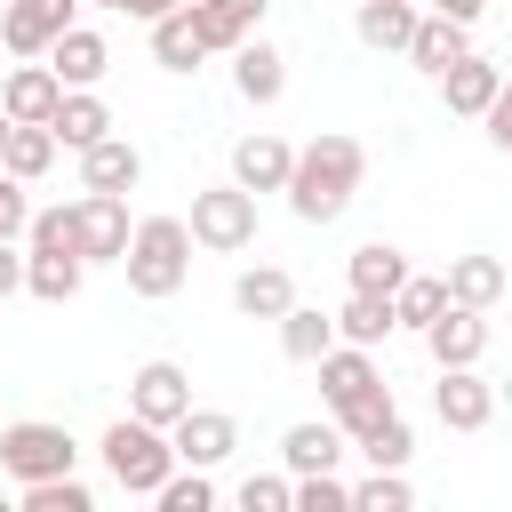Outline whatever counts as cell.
I'll list each match as a JSON object with an SVG mask.
<instances>
[{"label": "cell", "instance_id": "cell-1", "mask_svg": "<svg viewBox=\"0 0 512 512\" xmlns=\"http://www.w3.org/2000/svg\"><path fill=\"white\" fill-rule=\"evenodd\" d=\"M360 176H368V152H360V136H344V128H320V136L296 152V168H288V208H296L304 224H336V216L352 208Z\"/></svg>", "mask_w": 512, "mask_h": 512}, {"label": "cell", "instance_id": "cell-2", "mask_svg": "<svg viewBox=\"0 0 512 512\" xmlns=\"http://www.w3.org/2000/svg\"><path fill=\"white\" fill-rule=\"evenodd\" d=\"M120 264H128V288H136L144 304L176 296V288L192 280V224H184V216H144Z\"/></svg>", "mask_w": 512, "mask_h": 512}, {"label": "cell", "instance_id": "cell-3", "mask_svg": "<svg viewBox=\"0 0 512 512\" xmlns=\"http://www.w3.org/2000/svg\"><path fill=\"white\" fill-rule=\"evenodd\" d=\"M104 472H112V488H128V496H160V480L176 472V440L160 432V424H144V416H120V424H104Z\"/></svg>", "mask_w": 512, "mask_h": 512}, {"label": "cell", "instance_id": "cell-4", "mask_svg": "<svg viewBox=\"0 0 512 512\" xmlns=\"http://www.w3.org/2000/svg\"><path fill=\"white\" fill-rule=\"evenodd\" d=\"M192 240L200 248H216V256H240V248H256V192L248 184H208V192H192Z\"/></svg>", "mask_w": 512, "mask_h": 512}, {"label": "cell", "instance_id": "cell-5", "mask_svg": "<svg viewBox=\"0 0 512 512\" xmlns=\"http://www.w3.org/2000/svg\"><path fill=\"white\" fill-rule=\"evenodd\" d=\"M72 464H80V440H72L64 424H48V416L0 424V472H16V480H56V472H72Z\"/></svg>", "mask_w": 512, "mask_h": 512}, {"label": "cell", "instance_id": "cell-6", "mask_svg": "<svg viewBox=\"0 0 512 512\" xmlns=\"http://www.w3.org/2000/svg\"><path fill=\"white\" fill-rule=\"evenodd\" d=\"M80 0H8L0 8V40H8V56H48L80 16H72Z\"/></svg>", "mask_w": 512, "mask_h": 512}, {"label": "cell", "instance_id": "cell-7", "mask_svg": "<svg viewBox=\"0 0 512 512\" xmlns=\"http://www.w3.org/2000/svg\"><path fill=\"white\" fill-rule=\"evenodd\" d=\"M432 416H440L448 432H488V416H496V384L480 376V360H472V368H440V384H432Z\"/></svg>", "mask_w": 512, "mask_h": 512}, {"label": "cell", "instance_id": "cell-8", "mask_svg": "<svg viewBox=\"0 0 512 512\" xmlns=\"http://www.w3.org/2000/svg\"><path fill=\"white\" fill-rule=\"evenodd\" d=\"M72 208H80V256H88V264H120L128 240H136L128 200H120V192H80Z\"/></svg>", "mask_w": 512, "mask_h": 512}, {"label": "cell", "instance_id": "cell-9", "mask_svg": "<svg viewBox=\"0 0 512 512\" xmlns=\"http://www.w3.org/2000/svg\"><path fill=\"white\" fill-rule=\"evenodd\" d=\"M184 408H192V376H184L176 360H144V368L128 376V416H144V424L168 432Z\"/></svg>", "mask_w": 512, "mask_h": 512}, {"label": "cell", "instance_id": "cell-10", "mask_svg": "<svg viewBox=\"0 0 512 512\" xmlns=\"http://www.w3.org/2000/svg\"><path fill=\"white\" fill-rule=\"evenodd\" d=\"M168 440H176V464H224L232 448H240V424L224 416V408H184L176 424H168Z\"/></svg>", "mask_w": 512, "mask_h": 512}, {"label": "cell", "instance_id": "cell-11", "mask_svg": "<svg viewBox=\"0 0 512 512\" xmlns=\"http://www.w3.org/2000/svg\"><path fill=\"white\" fill-rule=\"evenodd\" d=\"M56 104H64V80H56L48 56H24V64L0 80V112H8V120H56Z\"/></svg>", "mask_w": 512, "mask_h": 512}, {"label": "cell", "instance_id": "cell-12", "mask_svg": "<svg viewBox=\"0 0 512 512\" xmlns=\"http://www.w3.org/2000/svg\"><path fill=\"white\" fill-rule=\"evenodd\" d=\"M424 352H432V368H472V360L488 352V312H472V304H448V312L424 328Z\"/></svg>", "mask_w": 512, "mask_h": 512}, {"label": "cell", "instance_id": "cell-13", "mask_svg": "<svg viewBox=\"0 0 512 512\" xmlns=\"http://www.w3.org/2000/svg\"><path fill=\"white\" fill-rule=\"evenodd\" d=\"M496 96H504V64H488V56H456V64L440 72V104L464 112V120H480Z\"/></svg>", "mask_w": 512, "mask_h": 512}, {"label": "cell", "instance_id": "cell-14", "mask_svg": "<svg viewBox=\"0 0 512 512\" xmlns=\"http://www.w3.org/2000/svg\"><path fill=\"white\" fill-rule=\"evenodd\" d=\"M288 168H296V152L272 128H256V136L232 144V184H248V192H288Z\"/></svg>", "mask_w": 512, "mask_h": 512}, {"label": "cell", "instance_id": "cell-15", "mask_svg": "<svg viewBox=\"0 0 512 512\" xmlns=\"http://www.w3.org/2000/svg\"><path fill=\"white\" fill-rule=\"evenodd\" d=\"M232 88H240V104H280L288 56H280L272 40H240V48H232Z\"/></svg>", "mask_w": 512, "mask_h": 512}, {"label": "cell", "instance_id": "cell-16", "mask_svg": "<svg viewBox=\"0 0 512 512\" xmlns=\"http://www.w3.org/2000/svg\"><path fill=\"white\" fill-rule=\"evenodd\" d=\"M456 56H472V24H456V16H440V8H432V16H416V40H408V64L440 80V72H448Z\"/></svg>", "mask_w": 512, "mask_h": 512}, {"label": "cell", "instance_id": "cell-17", "mask_svg": "<svg viewBox=\"0 0 512 512\" xmlns=\"http://www.w3.org/2000/svg\"><path fill=\"white\" fill-rule=\"evenodd\" d=\"M48 128H56V144H64V152H88V144H104V136H112V104H104L96 88H64V104H56V120H48Z\"/></svg>", "mask_w": 512, "mask_h": 512}, {"label": "cell", "instance_id": "cell-18", "mask_svg": "<svg viewBox=\"0 0 512 512\" xmlns=\"http://www.w3.org/2000/svg\"><path fill=\"white\" fill-rule=\"evenodd\" d=\"M136 176H144V152L128 136H104L80 152V192H136Z\"/></svg>", "mask_w": 512, "mask_h": 512}, {"label": "cell", "instance_id": "cell-19", "mask_svg": "<svg viewBox=\"0 0 512 512\" xmlns=\"http://www.w3.org/2000/svg\"><path fill=\"white\" fill-rule=\"evenodd\" d=\"M352 32H360V48H376V56H408L416 8H408V0H360V8H352Z\"/></svg>", "mask_w": 512, "mask_h": 512}, {"label": "cell", "instance_id": "cell-20", "mask_svg": "<svg viewBox=\"0 0 512 512\" xmlns=\"http://www.w3.org/2000/svg\"><path fill=\"white\" fill-rule=\"evenodd\" d=\"M48 64H56V80H64V88H96V80L112 72V48H104V32L72 24V32L48 48Z\"/></svg>", "mask_w": 512, "mask_h": 512}, {"label": "cell", "instance_id": "cell-21", "mask_svg": "<svg viewBox=\"0 0 512 512\" xmlns=\"http://www.w3.org/2000/svg\"><path fill=\"white\" fill-rule=\"evenodd\" d=\"M88 280V256H64V248H24V288L40 304H72Z\"/></svg>", "mask_w": 512, "mask_h": 512}, {"label": "cell", "instance_id": "cell-22", "mask_svg": "<svg viewBox=\"0 0 512 512\" xmlns=\"http://www.w3.org/2000/svg\"><path fill=\"white\" fill-rule=\"evenodd\" d=\"M264 8H272V0H192V24H200V40H208V56H216V48H240V40L264 24Z\"/></svg>", "mask_w": 512, "mask_h": 512}, {"label": "cell", "instance_id": "cell-23", "mask_svg": "<svg viewBox=\"0 0 512 512\" xmlns=\"http://www.w3.org/2000/svg\"><path fill=\"white\" fill-rule=\"evenodd\" d=\"M56 152H64V144H56V128H48V120H8V144H0V168L32 184V176H48V168H56Z\"/></svg>", "mask_w": 512, "mask_h": 512}, {"label": "cell", "instance_id": "cell-24", "mask_svg": "<svg viewBox=\"0 0 512 512\" xmlns=\"http://www.w3.org/2000/svg\"><path fill=\"white\" fill-rule=\"evenodd\" d=\"M368 384H384L376 360H368V344H328V352H320V392H328V408H344V400L368 392Z\"/></svg>", "mask_w": 512, "mask_h": 512}, {"label": "cell", "instance_id": "cell-25", "mask_svg": "<svg viewBox=\"0 0 512 512\" xmlns=\"http://www.w3.org/2000/svg\"><path fill=\"white\" fill-rule=\"evenodd\" d=\"M280 456H288V472H336L344 424H336V416H328V424H288V432H280Z\"/></svg>", "mask_w": 512, "mask_h": 512}, {"label": "cell", "instance_id": "cell-26", "mask_svg": "<svg viewBox=\"0 0 512 512\" xmlns=\"http://www.w3.org/2000/svg\"><path fill=\"white\" fill-rule=\"evenodd\" d=\"M200 56H208V40H200L192 8H168V16L152 24V64H160V72H192Z\"/></svg>", "mask_w": 512, "mask_h": 512}, {"label": "cell", "instance_id": "cell-27", "mask_svg": "<svg viewBox=\"0 0 512 512\" xmlns=\"http://www.w3.org/2000/svg\"><path fill=\"white\" fill-rule=\"evenodd\" d=\"M232 304H240L248 320H280V312L296 304V280H288L280 264H256V272H240V280H232Z\"/></svg>", "mask_w": 512, "mask_h": 512}, {"label": "cell", "instance_id": "cell-28", "mask_svg": "<svg viewBox=\"0 0 512 512\" xmlns=\"http://www.w3.org/2000/svg\"><path fill=\"white\" fill-rule=\"evenodd\" d=\"M392 328H400L392 296H368V288H352V296H344V312H336V336H344V344H368V352H376Z\"/></svg>", "mask_w": 512, "mask_h": 512}, {"label": "cell", "instance_id": "cell-29", "mask_svg": "<svg viewBox=\"0 0 512 512\" xmlns=\"http://www.w3.org/2000/svg\"><path fill=\"white\" fill-rule=\"evenodd\" d=\"M328 344H336V312H312V304H288V312H280V352H288V360L320 368Z\"/></svg>", "mask_w": 512, "mask_h": 512}, {"label": "cell", "instance_id": "cell-30", "mask_svg": "<svg viewBox=\"0 0 512 512\" xmlns=\"http://www.w3.org/2000/svg\"><path fill=\"white\" fill-rule=\"evenodd\" d=\"M496 296H504V264H496V256H456V264H448V304L488 312Z\"/></svg>", "mask_w": 512, "mask_h": 512}, {"label": "cell", "instance_id": "cell-31", "mask_svg": "<svg viewBox=\"0 0 512 512\" xmlns=\"http://www.w3.org/2000/svg\"><path fill=\"white\" fill-rule=\"evenodd\" d=\"M400 280H408V256H400L392 240L352 248V288H368V296H400Z\"/></svg>", "mask_w": 512, "mask_h": 512}, {"label": "cell", "instance_id": "cell-32", "mask_svg": "<svg viewBox=\"0 0 512 512\" xmlns=\"http://www.w3.org/2000/svg\"><path fill=\"white\" fill-rule=\"evenodd\" d=\"M392 312H400V328H416V336H424V328L448 312V280H424V272H408V280H400V296H392Z\"/></svg>", "mask_w": 512, "mask_h": 512}, {"label": "cell", "instance_id": "cell-33", "mask_svg": "<svg viewBox=\"0 0 512 512\" xmlns=\"http://www.w3.org/2000/svg\"><path fill=\"white\" fill-rule=\"evenodd\" d=\"M208 504H216L208 464H176V472L160 480V512H208Z\"/></svg>", "mask_w": 512, "mask_h": 512}, {"label": "cell", "instance_id": "cell-34", "mask_svg": "<svg viewBox=\"0 0 512 512\" xmlns=\"http://www.w3.org/2000/svg\"><path fill=\"white\" fill-rule=\"evenodd\" d=\"M24 512H96V496H88V480L56 472V480H24Z\"/></svg>", "mask_w": 512, "mask_h": 512}, {"label": "cell", "instance_id": "cell-35", "mask_svg": "<svg viewBox=\"0 0 512 512\" xmlns=\"http://www.w3.org/2000/svg\"><path fill=\"white\" fill-rule=\"evenodd\" d=\"M352 448H360L368 464H408V456H416V432H408V416L392 408V416H384V424H376L368 440H352Z\"/></svg>", "mask_w": 512, "mask_h": 512}, {"label": "cell", "instance_id": "cell-36", "mask_svg": "<svg viewBox=\"0 0 512 512\" xmlns=\"http://www.w3.org/2000/svg\"><path fill=\"white\" fill-rule=\"evenodd\" d=\"M352 512H408V480H400V464H376V472L352 488Z\"/></svg>", "mask_w": 512, "mask_h": 512}, {"label": "cell", "instance_id": "cell-37", "mask_svg": "<svg viewBox=\"0 0 512 512\" xmlns=\"http://www.w3.org/2000/svg\"><path fill=\"white\" fill-rule=\"evenodd\" d=\"M384 416H392V392H384V384H368V392H352V400L336 408V424H344V440H368V432H376Z\"/></svg>", "mask_w": 512, "mask_h": 512}, {"label": "cell", "instance_id": "cell-38", "mask_svg": "<svg viewBox=\"0 0 512 512\" xmlns=\"http://www.w3.org/2000/svg\"><path fill=\"white\" fill-rule=\"evenodd\" d=\"M240 504H248V512H296V480H280V472H248V480H240Z\"/></svg>", "mask_w": 512, "mask_h": 512}, {"label": "cell", "instance_id": "cell-39", "mask_svg": "<svg viewBox=\"0 0 512 512\" xmlns=\"http://www.w3.org/2000/svg\"><path fill=\"white\" fill-rule=\"evenodd\" d=\"M344 504H352V488L336 472H296V512H344Z\"/></svg>", "mask_w": 512, "mask_h": 512}, {"label": "cell", "instance_id": "cell-40", "mask_svg": "<svg viewBox=\"0 0 512 512\" xmlns=\"http://www.w3.org/2000/svg\"><path fill=\"white\" fill-rule=\"evenodd\" d=\"M32 232V200H24V176L0 168V240H24Z\"/></svg>", "mask_w": 512, "mask_h": 512}, {"label": "cell", "instance_id": "cell-41", "mask_svg": "<svg viewBox=\"0 0 512 512\" xmlns=\"http://www.w3.org/2000/svg\"><path fill=\"white\" fill-rule=\"evenodd\" d=\"M480 120H488V144H496V152H512V88H504V96H496Z\"/></svg>", "mask_w": 512, "mask_h": 512}, {"label": "cell", "instance_id": "cell-42", "mask_svg": "<svg viewBox=\"0 0 512 512\" xmlns=\"http://www.w3.org/2000/svg\"><path fill=\"white\" fill-rule=\"evenodd\" d=\"M24 288V256H16V240H0V296H16Z\"/></svg>", "mask_w": 512, "mask_h": 512}, {"label": "cell", "instance_id": "cell-43", "mask_svg": "<svg viewBox=\"0 0 512 512\" xmlns=\"http://www.w3.org/2000/svg\"><path fill=\"white\" fill-rule=\"evenodd\" d=\"M432 8H440V16H456V24H472V16L488 8V0H432Z\"/></svg>", "mask_w": 512, "mask_h": 512}, {"label": "cell", "instance_id": "cell-44", "mask_svg": "<svg viewBox=\"0 0 512 512\" xmlns=\"http://www.w3.org/2000/svg\"><path fill=\"white\" fill-rule=\"evenodd\" d=\"M120 16H144V24H160V16H168V0H128Z\"/></svg>", "mask_w": 512, "mask_h": 512}, {"label": "cell", "instance_id": "cell-45", "mask_svg": "<svg viewBox=\"0 0 512 512\" xmlns=\"http://www.w3.org/2000/svg\"><path fill=\"white\" fill-rule=\"evenodd\" d=\"M96 8H128V0H96Z\"/></svg>", "mask_w": 512, "mask_h": 512}, {"label": "cell", "instance_id": "cell-46", "mask_svg": "<svg viewBox=\"0 0 512 512\" xmlns=\"http://www.w3.org/2000/svg\"><path fill=\"white\" fill-rule=\"evenodd\" d=\"M0 144H8V112H0Z\"/></svg>", "mask_w": 512, "mask_h": 512}, {"label": "cell", "instance_id": "cell-47", "mask_svg": "<svg viewBox=\"0 0 512 512\" xmlns=\"http://www.w3.org/2000/svg\"><path fill=\"white\" fill-rule=\"evenodd\" d=\"M168 8H192V0H168Z\"/></svg>", "mask_w": 512, "mask_h": 512}, {"label": "cell", "instance_id": "cell-48", "mask_svg": "<svg viewBox=\"0 0 512 512\" xmlns=\"http://www.w3.org/2000/svg\"><path fill=\"white\" fill-rule=\"evenodd\" d=\"M504 88H512V72H504Z\"/></svg>", "mask_w": 512, "mask_h": 512}, {"label": "cell", "instance_id": "cell-49", "mask_svg": "<svg viewBox=\"0 0 512 512\" xmlns=\"http://www.w3.org/2000/svg\"><path fill=\"white\" fill-rule=\"evenodd\" d=\"M0 8H8V0H0Z\"/></svg>", "mask_w": 512, "mask_h": 512}]
</instances>
